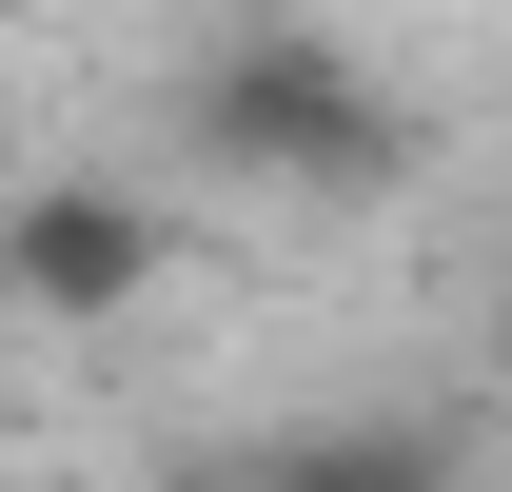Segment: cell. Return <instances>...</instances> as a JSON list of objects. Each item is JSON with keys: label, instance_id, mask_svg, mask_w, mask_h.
<instances>
[{"label": "cell", "instance_id": "cell-1", "mask_svg": "<svg viewBox=\"0 0 512 492\" xmlns=\"http://www.w3.org/2000/svg\"><path fill=\"white\" fill-rule=\"evenodd\" d=\"M178 119H197L217 178H276V197H316V217H355V197L414 178V119L375 99V60H335L296 20H237V40L178 79Z\"/></svg>", "mask_w": 512, "mask_h": 492}, {"label": "cell", "instance_id": "cell-2", "mask_svg": "<svg viewBox=\"0 0 512 492\" xmlns=\"http://www.w3.org/2000/svg\"><path fill=\"white\" fill-rule=\"evenodd\" d=\"M158 276H178V217H158L138 178H40V197H0V296H20V315L119 335Z\"/></svg>", "mask_w": 512, "mask_h": 492}, {"label": "cell", "instance_id": "cell-3", "mask_svg": "<svg viewBox=\"0 0 512 492\" xmlns=\"http://www.w3.org/2000/svg\"><path fill=\"white\" fill-rule=\"evenodd\" d=\"M158 492H276V473H256V453H197V473H158Z\"/></svg>", "mask_w": 512, "mask_h": 492}, {"label": "cell", "instance_id": "cell-4", "mask_svg": "<svg viewBox=\"0 0 512 492\" xmlns=\"http://www.w3.org/2000/svg\"><path fill=\"white\" fill-rule=\"evenodd\" d=\"M493 374H512V276H493Z\"/></svg>", "mask_w": 512, "mask_h": 492}, {"label": "cell", "instance_id": "cell-5", "mask_svg": "<svg viewBox=\"0 0 512 492\" xmlns=\"http://www.w3.org/2000/svg\"><path fill=\"white\" fill-rule=\"evenodd\" d=\"M0 315H20V296H0Z\"/></svg>", "mask_w": 512, "mask_h": 492}]
</instances>
